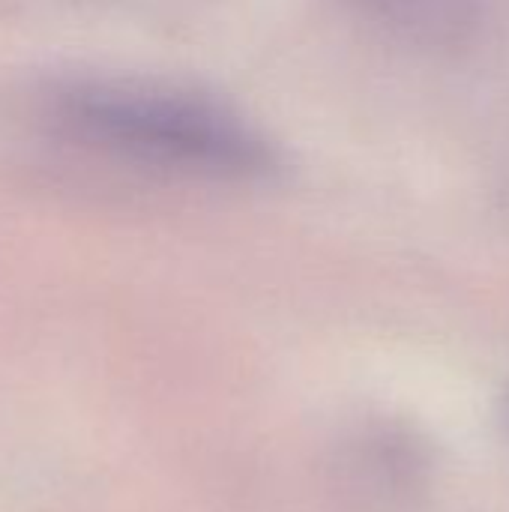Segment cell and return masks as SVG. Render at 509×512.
<instances>
[{
    "label": "cell",
    "instance_id": "cell-1",
    "mask_svg": "<svg viewBox=\"0 0 509 512\" xmlns=\"http://www.w3.org/2000/svg\"><path fill=\"white\" fill-rule=\"evenodd\" d=\"M66 120L93 141L132 156L210 174H261L270 150L225 108L135 84L81 87L63 99Z\"/></svg>",
    "mask_w": 509,
    "mask_h": 512
},
{
    "label": "cell",
    "instance_id": "cell-2",
    "mask_svg": "<svg viewBox=\"0 0 509 512\" xmlns=\"http://www.w3.org/2000/svg\"><path fill=\"white\" fill-rule=\"evenodd\" d=\"M507 423H509V396H507Z\"/></svg>",
    "mask_w": 509,
    "mask_h": 512
}]
</instances>
